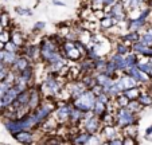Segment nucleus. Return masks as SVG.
Segmentation results:
<instances>
[{"instance_id": "obj_56", "label": "nucleus", "mask_w": 152, "mask_h": 145, "mask_svg": "<svg viewBox=\"0 0 152 145\" xmlns=\"http://www.w3.org/2000/svg\"><path fill=\"white\" fill-rule=\"evenodd\" d=\"M4 66H6V65H4V63H3V62H1V60H0V70H1V68H3V67H4Z\"/></svg>"}, {"instance_id": "obj_20", "label": "nucleus", "mask_w": 152, "mask_h": 145, "mask_svg": "<svg viewBox=\"0 0 152 145\" xmlns=\"http://www.w3.org/2000/svg\"><path fill=\"white\" fill-rule=\"evenodd\" d=\"M93 74H94V78H96V83L101 85L102 87L110 86L113 83V81H115V78L108 75L105 71H102V73H94V71H93Z\"/></svg>"}, {"instance_id": "obj_24", "label": "nucleus", "mask_w": 152, "mask_h": 145, "mask_svg": "<svg viewBox=\"0 0 152 145\" xmlns=\"http://www.w3.org/2000/svg\"><path fill=\"white\" fill-rule=\"evenodd\" d=\"M61 52H62V55L66 58L69 62H78L81 58H83L82 55H81V52L78 51L77 48H75V46L73 48H70V50H66V51H61Z\"/></svg>"}, {"instance_id": "obj_37", "label": "nucleus", "mask_w": 152, "mask_h": 145, "mask_svg": "<svg viewBox=\"0 0 152 145\" xmlns=\"http://www.w3.org/2000/svg\"><path fill=\"white\" fill-rule=\"evenodd\" d=\"M125 108L129 109L131 111H133V113H137V114H140L141 110H143V106L140 105V102H139L137 100H129Z\"/></svg>"}, {"instance_id": "obj_28", "label": "nucleus", "mask_w": 152, "mask_h": 145, "mask_svg": "<svg viewBox=\"0 0 152 145\" xmlns=\"http://www.w3.org/2000/svg\"><path fill=\"white\" fill-rule=\"evenodd\" d=\"M139 60V55H136L133 51H129L128 54L124 55V65H125V70L129 67H132V66H136Z\"/></svg>"}, {"instance_id": "obj_14", "label": "nucleus", "mask_w": 152, "mask_h": 145, "mask_svg": "<svg viewBox=\"0 0 152 145\" xmlns=\"http://www.w3.org/2000/svg\"><path fill=\"white\" fill-rule=\"evenodd\" d=\"M66 87L69 89V91H70V95H72V100H74V98H77L78 95H81V94H82L83 91L86 90L85 85H83V83L81 82V79H75V81H67V83H66Z\"/></svg>"}, {"instance_id": "obj_1", "label": "nucleus", "mask_w": 152, "mask_h": 145, "mask_svg": "<svg viewBox=\"0 0 152 145\" xmlns=\"http://www.w3.org/2000/svg\"><path fill=\"white\" fill-rule=\"evenodd\" d=\"M63 42V38L61 35H49L43 36L39 42V55L40 60L45 65L57 58L61 54V43Z\"/></svg>"}, {"instance_id": "obj_33", "label": "nucleus", "mask_w": 152, "mask_h": 145, "mask_svg": "<svg viewBox=\"0 0 152 145\" xmlns=\"http://www.w3.org/2000/svg\"><path fill=\"white\" fill-rule=\"evenodd\" d=\"M18 55H19L18 52H11V51H7V50H4L3 63H4L6 66H8V67H11V66L15 63V60H16Z\"/></svg>"}, {"instance_id": "obj_11", "label": "nucleus", "mask_w": 152, "mask_h": 145, "mask_svg": "<svg viewBox=\"0 0 152 145\" xmlns=\"http://www.w3.org/2000/svg\"><path fill=\"white\" fill-rule=\"evenodd\" d=\"M42 100H43V95H42V93H40L38 85L31 86V87H30L28 103H27V106H28L30 110H34L35 108H38V106H39V103L42 102Z\"/></svg>"}, {"instance_id": "obj_34", "label": "nucleus", "mask_w": 152, "mask_h": 145, "mask_svg": "<svg viewBox=\"0 0 152 145\" xmlns=\"http://www.w3.org/2000/svg\"><path fill=\"white\" fill-rule=\"evenodd\" d=\"M78 16H80L81 20H92V22H97V20H94V17H93V9L90 8L89 6L81 8Z\"/></svg>"}, {"instance_id": "obj_42", "label": "nucleus", "mask_w": 152, "mask_h": 145, "mask_svg": "<svg viewBox=\"0 0 152 145\" xmlns=\"http://www.w3.org/2000/svg\"><path fill=\"white\" fill-rule=\"evenodd\" d=\"M89 7L96 11V9H104V1L102 0H90Z\"/></svg>"}, {"instance_id": "obj_8", "label": "nucleus", "mask_w": 152, "mask_h": 145, "mask_svg": "<svg viewBox=\"0 0 152 145\" xmlns=\"http://www.w3.org/2000/svg\"><path fill=\"white\" fill-rule=\"evenodd\" d=\"M108 14L113 17L116 26H117L118 22H121V20H124V19H128L126 9L124 8V4H123V1H121V0H118L117 3H115L112 7H110V9H109V12H108Z\"/></svg>"}, {"instance_id": "obj_35", "label": "nucleus", "mask_w": 152, "mask_h": 145, "mask_svg": "<svg viewBox=\"0 0 152 145\" xmlns=\"http://www.w3.org/2000/svg\"><path fill=\"white\" fill-rule=\"evenodd\" d=\"M80 79H81V82L85 85L86 89H90L96 83V78H94V74H93V73H89V74H82Z\"/></svg>"}, {"instance_id": "obj_58", "label": "nucleus", "mask_w": 152, "mask_h": 145, "mask_svg": "<svg viewBox=\"0 0 152 145\" xmlns=\"http://www.w3.org/2000/svg\"><path fill=\"white\" fill-rule=\"evenodd\" d=\"M121 1H123V3H125V1H126V0H121Z\"/></svg>"}, {"instance_id": "obj_22", "label": "nucleus", "mask_w": 152, "mask_h": 145, "mask_svg": "<svg viewBox=\"0 0 152 145\" xmlns=\"http://www.w3.org/2000/svg\"><path fill=\"white\" fill-rule=\"evenodd\" d=\"M20 91L18 90L16 87H15L14 85L11 86V87L8 89V90L4 93V95L1 97V100H3V102H4V105H6V108L7 106H11V103L15 101V98L18 97V94H19Z\"/></svg>"}, {"instance_id": "obj_12", "label": "nucleus", "mask_w": 152, "mask_h": 145, "mask_svg": "<svg viewBox=\"0 0 152 145\" xmlns=\"http://www.w3.org/2000/svg\"><path fill=\"white\" fill-rule=\"evenodd\" d=\"M90 137H92V133L83 130V129H78L75 133H73L70 136V142L73 144H78V145H89Z\"/></svg>"}, {"instance_id": "obj_32", "label": "nucleus", "mask_w": 152, "mask_h": 145, "mask_svg": "<svg viewBox=\"0 0 152 145\" xmlns=\"http://www.w3.org/2000/svg\"><path fill=\"white\" fill-rule=\"evenodd\" d=\"M121 133H123V136H129V137H135V138H137V137H139L137 124L128 125V126H125V128H123V129H121Z\"/></svg>"}, {"instance_id": "obj_43", "label": "nucleus", "mask_w": 152, "mask_h": 145, "mask_svg": "<svg viewBox=\"0 0 152 145\" xmlns=\"http://www.w3.org/2000/svg\"><path fill=\"white\" fill-rule=\"evenodd\" d=\"M89 90L92 91V93L94 94L96 97H97V95H100L101 93H104V87H102V86H101V85H98V83H94V85H93L92 87L89 89Z\"/></svg>"}, {"instance_id": "obj_27", "label": "nucleus", "mask_w": 152, "mask_h": 145, "mask_svg": "<svg viewBox=\"0 0 152 145\" xmlns=\"http://www.w3.org/2000/svg\"><path fill=\"white\" fill-rule=\"evenodd\" d=\"M92 111H93V114H94L96 117L101 118V117H102L104 114H105L106 111H108V105H106V103H104V102H100V101L96 100L94 105H93V108H92Z\"/></svg>"}, {"instance_id": "obj_54", "label": "nucleus", "mask_w": 152, "mask_h": 145, "mask_svg": "<svg viewBox=\"0 0 152 145\" xmlns=\"http://www.w3.org/2000/svg\"><path fill=\"white\" fill-rule=\"evenodd\" d=\"M4 30H6V28H4V27H3V24H1V23H0V34H1V32H3Z\"/></svg>"}, {"instance_id": "obj_4", "label": "nucleus", "mask_w": 152, "mask_h": 145, "mask_svg": "<svg viewBox=\"0 0 152 145\" xmlns=\"http://www.w3.org/2000/svg\"><path fill=\"white\" fill-rule=\"evenodd\" d=\"M57 105H55V109L53 111L51 116L55 118L59 125H63V124H67L69 121V114L70 110H72V101L70 102H65V101H55Z\"/></svg>"}, {"instance_id": "obj_19", "label": "nucleus", "mask_w": 152, "mask_h": 145, "mask_svg": "<svg viewBox=\"0 0 152 145\" xmlns=\"http://www.w3.org/2000/svg\"><path fill=\"white\" fill-rule=\"evenodd\" d=\"M11 31V40L15 43L16 46H19L20 48L24 46V43L27 42V36L23 34V31L22 30H19V28H12V30H10Z\"/></svg>"}, {"instance_id": "obj_3", "label": "nucleus", "mask_w": 152, "mask_h": 145, "mask_svg": "<svg viewBox=\"0 0 152 145\" xmlns=\"http://www.w3.org/2000/svg\"><path fill=\"white\" fill-rule=\"evenodd\" d=\"M94 102H96V95L89 90V89H86V90L83 91L81 95H78L77 98L72 100V105L74 106V108L82 110V111L92 110Z\"/></svg>"}, {"instance_id": "obj_51", "label": "nucleus", "mask_w": 152, "mask_h": 145, "mask_svg": "<svg viewBox=\"0 0 152 145\" xmlns=\"http://www.w3.org/2000/svg\"><path fill=\"white\" fill-rule=\"evenodd\" d=\"M51 3L54 4L55 7H65L66 6V3H63L62 0H51Z\"/></svg>"}, {"instance_id": "obj_36", "label": "nucleus", "mask_w": 152, "mask_h": 145, "mask_svg": "<svg viewBox=\"0 0 152 145\" xmlns=\"http://www.w3.org/2000/svg\"><path fill=\"white\" fill-rule=\"evenodd\" d=\"M0 23L3 24V27L4 28H11L12 27V19H11V16H10V14L7 11H1L0 12Z\"/></svg>"}, {"instance_id": "obj_17", "label": "nucleus", "mask_w": 152, "mask_h": 145, "mask_svg": "<svg viewBox=\"0 0 152 145\" xmlns=\"http://www.w3.org/2000/svg\"><path fill=\"white\" fill-rule=\"evenodd\" d=\"M83 113H85V111H82V110H80V109L72 106V110H70V114H69V121H67V125L78 126L81 122H82Z\"/></svg>"}, {"instance_id": "obj_25", "label": "nucleus", "mask_w": 152, "mask_h": 145, "mask_svg": "<svg viewBox=\"0 0 152 145\" xmlns=\"http://www.w3.org/2000/svg\"><path fill=\"white\" fill-rule=\"evenodd\" d=\"M113 26H116L115 20H113V17L109 14H105V16L102 19L98 20V27H100V31H102V32H105L106 30H109Z\"/></svg>"}, {"instance_id": "obj_21", "label": "nucleus", "mask_w": 152, "mask_h": 145, "mask_svg": "<svg viewBox=\"0 0 152 145\" xmlns=\"http://www.w3.org/2000/svg\"><path fill=\"white\" fill-rule=\"evenodd\" d=\"M78 67L81 70V74H89V73H93L94 71V67H93V60L89 59V58H81L80 60L77 62Z\"/></svg>"}, {"instance_id": "obj_26", "label": "nucleus", "mask_w": 152, "mask_h": 145, "mask_svg": "<svg viewBox=\"0 0 152 145\" xmlns=\"http://www.w3.org/2000/svg\"><path fill=\"white\" fill-rule=\"evenodd\" d=\"M112 51L118 52V54H121V55H125L131 51V46L126 44V43H124V42H121L120 39H117V40H115V43H113V50Z\"/></svg>"}, {"instance_id": "obj_29", "label": "nucleus", "mask_w": 152, "mask_h": 145, "mask_svg": "<svg viewBox=\"0 0 152 145\" xmlns=\"http://www.w3.org/2000/svg\"><path fill=\"white\" fill-rule=\"evenodd\" d=\"M106 60H108V57H98L97 59L93 60V67H94V73H102V71H105Z\"/></svg>"}, {"instance_id": "obj_6", "label": "nucleus", "mask_w": 152, "mask_h": 145, "mask_svg": "<svg viewBox=\"0 0 152 145\" xmlns=\"http://www.w3.org/2000/svg\"><path fill=\"white\" fill-rule=\"evenodd\" d=\"M80 129H83V130L89 132V133H98L101 132V128H102V122L101 119L96 116H92V117H86V118L82 119V122L80 124Z\"/></svg>"}, {"instance_id": "obj_15", "label": "nucleus", "mask_w": 152, "mask_h": 145, "mask_svg": "<svg viewBox=\"0 0 152 145\" xmlns=\"http://www.w3.org/2000/svg\"><path fill=\"white\" fill-rule=\"evenodd\" d=\"M18 75L23 78V79L30 85V87H31V86H35V85H37V79H35L34 63H32V65H30V66H27V67L23 68L22 71H19V73H18Z\"/></svg>"}, {"instance_id": "obj_40", "label": "nucleus", "mask_w": 152, "mask_h": 145, "mask_svg": "<svg viewBox=\"0 0 152 145\" xmlns=\"http://www.w3.org/2000/svg\"><path fill=\"white\" fill-rule=\"evenodd\" d=\"M4 50H7V51H11V52H18V54H20V47L15 44V43L12 42L11 39H10L8 42L4 43Z\"/></svg>"}, {"instance_id": "obj_53", "label": "nucleus", "mask_w": 152, "mask_h": 145, "mask_svg": "<svg viewBox=\"0 0 152 145\" xmlns=\"http://www.w3.org/2000/svg\"><path fill=\"white\" fill-rule=\"evenodd\" d=\"M4 109H6V105H4L3 100H1V98H0V113H1V111H3Z\"/></svg>"}, {"instance_id": "obj_38", "label": "nucleus", "mask_w": 152, "mask_h": 145, "mask_svg": "<svg viewBox=\"0 0 152 145\" xmlns=\"http://www.w3.org/2000/svg\"><path fill=\"white\" fill-rule=\"evenodd\" d=\"M14 11H15V14L16 15H19V16H26V17H30V16H32L34 15V12L31 11V8H27V7H22V6H16L14 8Z\"/></svg>"}, {"instance_id": "obj_44", "label": "nucleus", "mask_w": 152, "mask_h": 145, "mask_svg": "<svg viewBox=\"0 0 152 145\" xmlns=\"http://www.w3.org/2000/svg\"><path fill=\"white\" fill-rule=\"evenodd\" d=\"M10 39H11V31H10L8 28H6L1 34H0V42L6 43V42H8Z\"/></svg>"}, {"instance_id": "obj_52", "label": "nucleus", "mask_w": 152, "mask_h": 145, "mask_svg": "<svg viewBox=\"0 0 152 145\" xmlns=\"http://www.w3.org/2000/svg\"><path fill=\"white\" fill-rule=\"evenodd\" d=\"M145 137H152V125H149L145 129Z\"/></svg>"}, {"instance_id": "obj_16", "label": "nucleus", "mask_w": 152, "mask_h": 145, "mask_svg": "<svg viewBox=\"0 0 152 145\" xmlns=\"http://www.w3.org/2000/svg\"><path fill=\"white\" fill-rule=\"evenodd\" d=\"M137 101L143 106V109L151 108L152 106V90H149V87H143L137 97Z\"/></svg>"}, {"instance_id": "obj_46", "label": "nucleus", "mask_w": 152, "mask_h": 145, "mask_svg": "<svg viewBox=\"0 0 152 145\" xmlns=\"http://www.w3.org/2000/svg\"><path fill=\"white\" fill-rule=\"evenodd\" d=\"M96 100L97 101H100V102H104V103H106V105H108V103L110 102V98L108 95H106L105 93H101L100 95H97L96 97Z\"/></svg>"}, {"instance_id": "obj_41", "label": "nucleus", "mask_w": 152, "mask_h": 145, "mask_svg": "<svg viewBox=\"0 0 152 145\" xmlns=\"http://www.w3.org/2000/svg\"><path fill=\"white\" fill-rule=\"evenodd\" d=\"M74 46H75V48H77L78 51L81 52V55H82V57H85V55H86V50H88V47H86L85 43H82L81 40L77 39L74 42Z\"/></svg>"}, {"instance_id": "obj_50", "label": "nucleus", "mask_w": 152, "mask_h": 145, "mask_svg": "<svg viewBox=\"0 0 152 145\" xmlns=\"http://www.w3.org/2000/svg\"><path fill=\"white\" fill-rule=\"evenodd\" d=\"M104 1V7H112L115 3H117L118 0H102Z\"/></svg>"}, {"instance_id": "obj_59", "label": "nucleus", "mask_w": 152, "mask_h": 145, "mask_svg": "<svg viewBox=\"0 0 152 145\" xmlns=\"http://www.w3.org/2000/svg\"><path fill=\"white\" fill-rule=\"evenodd\" d=\"M151 20H152V19H151Z\"/></svg>"}, {"instance_id": "obj_9", "label": "nucleus", "mask_w": 152, "mask_h": 145, "mask_svg": "<svg viewBox=\"0 0 152 145\" xmlns=\"http://www.w3.org/2000/svg\"><path fill=\"white\" fill-rule=\"evenodd\" d=\"M38 128L34 129V130H22L19 133H16L14 136V138L16 140L19 144H24V145H28V144H34L38 138Z\"/></svg>"}, {"instance_id": "obj_57", "label": "nucleus", "mask_w": 152, "mask_h": 145, "mask_svg": "<svg viewBox=\"0 0 152 145\" xmlns=\"http://www.w3.org/2000/svg\"><path fill=\"white\" fill-rule=\"evenodd\" d=\"M148 60H149V63H151V66H152V58H148Z\"/></svg>"}, {"instance_id": "obj_49", "label": "nucleus", "mask_w": 152, "mask_h": 145, "mask_svg": "<svg viewBox=\"0 0 152 145\" xmlns=\"http://www.w3.org/2000/svg\"><path fill=\"white\" fill-rule=\"evenodd\" d=\"M10 73V67L8 66H4L1 70H0V81H4L7 78V75H8Z\"/></svg>"}, {"instance_id": "obj_48", "label": "nucleus", "mask_w": 152, "mask_h": 145, "mask_svg": "<svg viewBox=\"0 0 152 145\" xmlns=\"http://www.w3.org/2000/svg\"><path fill=\"white\" fill-rule=\"evenodd\" d=\"M123 137L124 136L112 138V140H109V141H106V144H108V145H123Z\"/></svg>"}, {"instance_id": "obj_23", "label": "nucleus", "mask_w": 152, "mask_h": 145, "mask_svg": "<svg viewBox=\"0 0 152 145\" xmlns=\"http://www.w3.org/2000/svg\"><path fill=\"white\" fill-rule=\"evenodd\" d=\"M139 40L147 46H152V24H149L140 32L139 35Z\"/></svg>"}, {"instance_id": "obj_31", "label": "nucleus", "mask_w": 152, "mask_h": 145, "mask_svg": "<svg viewBox=\"0 0 152 145\" xmlns=\"http://www.w3.org/2000/svg\"><path fill=\"white\" fill-rule=\"evenodd\" d=\"M141 89H143V86H135V87L125 89L123 93L128 100H137V97H139V94H140Z\"/></svg>"}, {"instance_id": "obj_13", "label": "nucleus", "mask_w": 152, "mask_h": 145, "mask_svg": "<svg viewBox=\"0 0 152 145\" xmlns=\"http://www.w3.org/2000/svg\"><path fill=\"white\" fill-rule=\"evenodd\" d=\"M149 20L144 19L141 16H137L135 19H128V30L126 31H135V32H141L147 26H148Z\"/></svg>"}, {"instance_id": "obj_2", "label": "nucleus", "mask_w": 152, "mask_h": 145, "mask_svg": "<svg viewBox=\"0 0 152 145\" xmlns=\"http://www.w3.org/2000/svg\"><path fill=\"white\" fill-rule=\"evenodd\" d=\"M139 119H140V117L137 113H133L126 108H117L115 110V125L120 129L128 125L139 124Z\"/></svg>"}, {"instance_id": "obj_7", "label": "nucleus", "mask_w": 152, "mask_h": 145, "mask_svg": "<svg viewBox=\"0 0 152 145\" xmlns=\"http://www.w3.org/2000/svg\"><path fill=\"white\" fill-rule=\"evenodd\" d=\"M20 54H23L24 57H27L32 63H37L40 60V55H39V44H35L32 42L27 40L24 43V46L20 48Z\"/></svg>"}, {"instance_id": "obj_47", "label": "nucleus", "mask_w": 152, "mask_h": 145, "mask_svg": "<svg viewBox=\"0 0 152 145\" xmlns=\"http://www.w3.org/2000/svg\"><path fill=\"white\" fill-rule=\"evenodd\" d=\"M105 16V12H104V9H96V11H93V17H94V20H101L102 17Z\"/></svg>"}, {"instance_id": "obj_30", "label": "nucleus", "mask_w": 152, "mask_h": 145, "mask_svg": "<svg viewBox=\"0 0 152 145\" xmlns=\"http://www.w3.org/2000/svg\"><path fill=\"white\" fill-rule=\"evenodd\" d=\"M147 48H148V46L144 44V43H141L140 40H137V42H135V43L131 44V51H133L136 55H139V57H143L144 52L147 51Z\"/></svg>"}, {"instance_id": "obj_10", "label": "nucleus", "mask_w": 152, "mask_h": 145, "mask_svg": "<svg viewBox=\"0 0 152 145\" xmlns=\"http://www.w3.org/2000/svg\"><path fill=\"white\" fill-rule=\"evenodd\" d=\"M100 133H101V136H102V138H104V144H106V141H109V140H112V138H116V137L123 136L121 129L117 128L115 124H113V125H104L102 128H101Z\"/></svg>"}, {"instance_id": "obj_39", "label": "nucleus", "mask_w": 152, "mask_h": 145, "mask_svg": "<svg viewBox=\"0 0 152 145\" xmlns=\"http://www.w3.org/2000/svg\"><path fill=\"white\" fill-rule=\"evenodd\" d=\"M46 26L47 24L45 20H38V22L34 23V26H32V32H34V34H40V32L45 31Z\"/></svg>"}, {"instance_id": "obj_55", "label": "nucleus", "mask_w": 152, "mask_h": 145, "mask_svg": "<svg viewBox=\"0 0 152 145\" xmlns=\"http://www.w3.org/2000/svg\"><path fill=\"white\" fill-rule=\"evenodd\" d=\"M0 50H4V43L0 42Z\"/></svg>"}, {"instance_id": "obj_18", "label": "nucleus", "mask_w": 152, "mask_h": 145, "mask_svg": "<svg viewBox=\"0 0 152 145\" xmlns=\"http://www.w3.org/2000/svg\"><path fill=\"white\" fill-rule=\"evenodd\" d=\"M30 65H32L31 60H30L27 57H24L23 54H19L18 55V58H16V60H15V63L10 68H11L14 73H16L18 74L19 71H22L23 68H26L27 66H30Z\"/></svg>"}, {"instance_id": "obj_5", "label": "nucleus", "mask_w": 152, "mask_h": 145, "mask_svg": "<svg viewBox=\"0 0 152 145\" xmlns=\"http://www.w3.org/2000/svg\"><path fill=\"white\" fill-rule=\"evenodd\" d=\"M124 73H126V74L131 75V77H132L140 86H143V87H149V83H151V77H149V74L143 73L141 70H139L137 66H132V67L126 68Z\"/></svg>"}, {"instance_id": "obj_45", "label": "nucleus", "mask_w": 152, "mask_h": 145, "mask_svg": "<svg viewBox=\"0 0 152 145\" xmlns=\"http://www.w3.org/2000/svg\"><path fill=\"white\" fill-rule=\"evenodd\" d=\"M135 144H139V141L135 137H129V136L123 137V145H135Z\"/></svg>"}]
</instances>
